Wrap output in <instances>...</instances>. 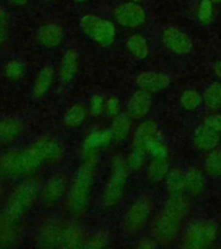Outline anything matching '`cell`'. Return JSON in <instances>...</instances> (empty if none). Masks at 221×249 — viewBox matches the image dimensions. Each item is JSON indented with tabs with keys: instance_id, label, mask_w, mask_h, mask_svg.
<instances>
[{
	"instance_id": "1",
	"label": "cell",
	"mask_w": 221,
	"mask_h": 249,
	"mask_svg": "<svg viewBox=\"0 0 221 249\" xmlns=\"http://www.w3.org/2000/svg\"><path fill=\"white\" fill-rule=\"evenodd\" d=\"M65 155L63 144L52 136H43L21 149H11L0 155V174L9 178L32 174L47 163L58 162Z\"/></svg>"
},
{
	"instance_id": "2",
	"label": "cell",
	"mask_w": 221,
	"mask_h": 249,
	"mask_svg": "<svg viewBox=\"0 0 221 249\" xmlns=\"http://www.w3.org/2000/svg\"><path fill=\"white\" fill-rule=\"evenodd\" d=\"M190 212L189 200L182 196H170L153 223V237L160 247H168L177 239L182 222Z\"/></svg>"
},
{
	"instance_id": "3",
	"label": "cell",
	"mask_w": 221,
	"mask_h": 249,
	"mask_svg": "<svg viewBox=\"0 0 221 249\" xmlns=\"http://www.w3.org/2000/svg\"><path fill=\"white\" fill-rule=\"evenodd\" d=\"M96 173V157L88 156L79 166L67 192V208L73 215H83L88 209Z\"/></svg>"
},
{
	"instance_id": "4",
	"label": "cell",
	"mask_w": 221,
	"mask_h": 249,
	"mask_svg": "<svg viewBox=\"0 0 221 249\" xmlns=\"http://www.w3.org/2000/svg\"><path fill=\"white\" fill-rule=\"evenodd\" d=\"M39 195V184L36 180H26L16 187L8 198L3 218L8 222L18 223V221L34 205Z\"/></svg>"
},
{
	"instance_id": "5",
	"label": "cell",
	"mask_w": 221,
	"mask_h": 249,
	"mask_svg": "<svg viewBox=\"0 0 221 249\" xmlns=\"http://www.w3.org/2000/svg\"><path fill=\"white\" fill-rule=\"evenodd\" d=\"M128 173L129 170H128L126 160L122 156H116L112 161L110 178L105 184L102 196H101V205L104 209H112L122 201L124 192H126V186H127Z\"/></svg>"
},
{
	"instance_id": "6",
	"label": "cell",
	"mask_w": 221,
	"mask_h": 249,
	"mask_svg": "<svg viewBox=\"0 0 221 249\" xmlns=\"http://www.w3.org/2000/svg\"><path fill=\"white\" fill-rule=\"evenodd\" d=\"M220 225L215 219H198L190 222L184 233L182 247L189 249H202L216 241Z\"/></svg>"
},
{
	"instance_id": "7",
	"label": "cell",
	"mask_w": 221,
	"mask_h": 249,
	"mask_svg": "<svg viewBox=\"0 0 221 249\" xmlns=\"http://www.w3.org/2000/svg\"><path fill=\"white\" fill-rule=\"evenodd\" d=\"M154 209L150 196H140L132 202L122 218V230L127 233L140 232L149 223Z\"/></svg>"
},
{
	"instance_id": "8",
	"label": "cell",
	"mask_w": 221,
	"mask_h": 249,
	"mask_svg": "<svg viewBox=\"0 0 221 249\" xmlns=\"http://www.w3.org/2000/svg\"><path fill=\"white\" fill-rule=\"evenodd\" d=\"M80 27L85 35L101 47L111 46L115 40V26L108 19L96 15H87L81 17Z\"/></svg>"
},
{
	"instance_id": "9",
	"label": "cell",
	"mask_w": 221,
	"mask_h": 249,
	"mask_svg": "<svg viewBox=\"0 0 221 249\" xmlns=\"http://www.w3.org/2000/svg\"><path fill=\"white\" fill-rule=\"evenodd\" d=\"M162 44L176 56H186L193 51V39L176 26H166L160 34Z\"/></svg>"
},
{
	"instance_id": "10",
	"label": "cell",
	"mask_w": 221,
	"mask_h": 249,
	"mask_svg": "<svg viewBox=\"0 0 221 249\" xmlns=\"http://www.w3.org/2000/svg\"><path fill=\"white\" fill-rule=\"evenodd\" d=\"M114 19L120 26L137 29L146 22V12L140 5V3L127 1L114 9Z\"/></svg>"
},
{
	"instance_id": "11",
	"label": "cell",
	"mask_w": 221,
	"mask_h": 249,
	"mask_svg": "<svg viewBox=\"0 0 221 249\" xmlns=\"http://www.w3.org/2000/svg\"><path fill=\"white\" fill-rule=\"evenodd\" d=\"M67 223L47 221L39 227L38 244L44 248L65 247V233Z\"/></svg>"
},
{
	"instance_id": "12",
	"label": "cell",
	"mask_w": 221,
	"mask_h": 249,
	"mask_svg": "<svg viewBox=\"0 0 221 249\" xmlns=\"http://www.w3.org/2000/svg\"><path fill=\"white\" fill-rule=\"evenodd\" d=\"M191 143L193 147L199 152L209 153L213 149L219 148L221 143V134L209 130L205 124H199L193 132L191 136Z\"/></svg>"
},
{
	"instance_id": "13",
	"label": "cell",
	"mask_w": 221,
	"mask_h": 249,
	"mask_svg": "<svg viewBox=\"0 0 221 249\" xmlns=\"http://www.w3.org/2000/svg\"><path fill=\"white\" fill-rule=\"evenodd\" d=\"M171 85V77L164 73L157 71H143L136 78V87L146 92L154 93L163 91Z\"/></svg>"
},
{
	"instance_id": "14",
	"label": "cell",
	"mask_w": 221,
	"mask_h": 249,
	"mask_svg": "<svg viewBox=\"0 0 221 249\" xmlns=\"http://www.w3.org/2000/svg\"><path fill=\"white\" fill-rule=\"evenodd\" d=\"M67 184H69L67 177L63 173H57V174L52 175L43 187V201L48 205L57 202L66 194Z\"/></svg>"
},
{
	"instance_id": "15",
	"label": "cell",
	"mask_w": 221,
	"mask_h": 249,
	"mask_svg": "<svg viewBox=\"0 0 221 249\" xmlns=\"http://www.w3.org/2000/svg\"><path fill=\"white\" fill-rule=\"evenodd\" d=\"M153 105V96L150 92L137 89L128 100L127 108L132 120H143L149 114Z\"/></svg>"
},
{
	"instance_id": "16",
	"label": "cell",
	"mask_w": 221,
	"mask_h": 249,
	"mask_svg": "<svg viewBox=\"0 0 221 249\" xmlns=\"http://www.w3.org/2000/svg\"><path fill=\"white\" fill-rule=\"evenodd\" d=\"M164 190L168 196H182L186 194V174L180 166L171 167L166 179Z\"/></svg>"
},
{
	"instance_id": "17",
	"label": "cell",
	"mask_w": 221,
	"mask_h": 249,
	"mask_svg": "<svg viewBox=\"0 0 221 249\" xmlns=\"http://www.w3.org/2000/svg\"><path fill=\"white\" fill-rule=\"evenodd\" d=\"M63 38H65V34H63L62 27L54 22L44 23L36 33L38 42L48 48L58 47L63 42Z\"/></svg>"
},
{
	"instance_id": "18",
	"label": "cell",
	"mask_w": 221,
	"mask_h": 249,
	"mask_svg": "<svg viewBox=\"0 0 221 249\" xmlns=\"http://www.w3.org/2000/svg\"><path fill=\"white\" fill-rule=\"evenodd\" d=\"M112 139L114 136L111 130H96L85 138L83 143V151L88 156H95L96 152L109 145Z\"/></svg>"
},
{
	"instance_id": "19",
	"label": "cell",
	"mask_w": 221,
	"mask_h": 249,
	"mask_svg": "<svg viewBox=\"0 0 221 249\" xmlns=\"http://www.w3.org/2000/svg\"><path fill=\"white\" fill-rule=\"evenodd\" d=\"M159 135V127L157 122L153 120H146L139 124L133 135V147L146 148V145Z\"/></svg>"
},
{
	"instance_id": "20",
	"label": "cell",
	"mask_w": 221,
	"mask_h": 249,
	"mask_svg": "<svg viewBox=\"0 0 221 249\" xmlns=\"http://www.w3.org/2000/svg\"><path fill=\"white\" fill-rule=\"evenodd\" d=\"M186 174V194L190 196H201L205 190L207 182L205 177L201 169L197 166H190L188 170H185Z\"/></svg>"
},
{
	"instance_id": "21",
	"label": "cell",
	"mask_w": 221,
	"mask_h": 249,
	"mask_svg": "<svg viewBox=\"0 0 221 249\" xmlns=\"http://www.w3.org/2000/svg\"><path fill=\"white\" fill-rule=\"evenodd\" d=\"M79 68V54L75 50L66 51L60 64V78L65 85H69L77 75Z\"/></svg>"
},
{
	"instance_id": "22",
	"label": "cell",
	"mask_w": 221,
	"mask_h": 249,
	"mask_svg": "<svg viewBox=\"0 0 221 249\" xmlns=\"http://www.w3.org/2000/svg\"><path fill=\"white\" fill-rule=\"evenodd\" d=\"M23 131V124L15 117L0 120V144H7L18 139Z\"/></svg>"
},
{
	"instance_id": "23",
	"label": "cell",
	"mask_w": 221,
	"mask_h": 249,
	"mask_svg": "<svg viewBox=\"0 0 221 249\" xmlns=\"http://www.w3.org/2000/svg\"><path fill=\"white\" fill-rule=\"evenodd\" d=\"M168 157H151L147 166V178L151 183H159L164 180L170 171Z\"/></svg>"
},
{
	"instance_id": "24",
	"label": "cell",
	"mask_w": 221,
	"mask_h": 249,
	"mask_svg": "<svg viewBox=\"0 0 221 249\" xmlns=\"http://www.w3.org/2000/svg\"><path fill=\"white\" fill-rule=\"evenodd\" d=\"M126 48L137 60H145L149 56V44L146 38L142 34H133L127 39Z\"/></svg>"
},
{
	"instance_id": "25",
	"label": "cell",
	"mask_w": 221,
	"mask_h": 249,
	"mask_svg": "<svg viewBox=\"0 0 221 249\" xmlns=\"http://www.w3.org/2000/svg\"><path fill=\"white\" fill-rule=\"evenodd\" d=\"M53 75L54 71L52 66H46L40 70V73L35 79L34 89H32V93L36 99H42L48 92V89L52 87V83H53Z\"/></svg>"
},
{
	"instance_id": "26",
	"label": "cell",
	"mask_w": 221,
	"mask_h": 249,
	"mask_svg": "<svg viewBox=\"0 0 221 249\" xmlns=\"http://www.w3.org/2000/svg\"><path fill=\"white\" fill-rule=\"evenodd\" d=\"M131 124L132 117L129 116L128 112H122L118 116L114 117L112 126L110 128L112 132V136H114V140L122 142V140L126 139L128 134H129V130H131Z\"/></svg>"
},
{
	"instance_id": "27",
	"label": "cell",
	"mask_w": 221,
	"mask_h": 249,
	"mask_svg": "<svg viewBox=\"0 0 221 249\" xmlns=\"http://www.w3.org/2000/svg\"><path fill=\"white\" fill-rule=\"evenodd\" d=\"M87 236L83 227L75 223H67L65 233V248H78L84 247Z\"/></svg>"
},
{
	"instance_id": "28",
	"label": "cell",
	"mask_w": 221,
	"mask_h": 249,
	"mask_svg": "<svg viewBox=\"0 0 221 249\" xmlns=\"http://www.w3.org/2000/svg\"><path fill=\"white\" fill-rule=\"evenodd\" d=\"M203 103L208 110H216L221 107V83L212 82L209 83L202 93Z\"/></svg>"
},
{
	"instance_id": "29",
	"label": "cell",
	"mask_w": 221,
	"mask_h": 249,
	"mask_svg": "<svg viewBox=\"0 0 221 249\" xmlns=\"http://www.w3.org/2000/svg\"><path fill=\"white\" fill-rule=\"evenodd\" d=\"M87 107H85L83 103H77V104H74L71 108L66 112L65 118H63V122L67 127L75 128L79 127L83 122L87 118Z\"/></svg>"
},
{
	"instance_id": "30",
	"label": "cell",
	"mask_w": 221,
	"mask_h": 249,
	"mask_svg": "<svg viewBox=\"0 0 221 249\" xmlns=\"http://www.w3.org/2000/svg\"><path fill=\"white\" fill-rule=\"evenodd\" d=\"M205 174L213 179H221V148L209 152L205 160Z\"/></svg>"
},
{
	"instance_id": "31",
	"label": "cell",
	"mask_w": 221,
	"mask_h": 249,
	"mask_svg": "<svg viewBox=\"0 0 221 249\" xmlns=\"http://www.w3.org/2000/svg\"><path fill=\"white\" fill-rule=\"evenodd\" d=\"M147 160V152L143 148L132 147L126 162H127L128 170L129 171H140L143 169Z\"/></svg>"
},
{
	"instance_id": "32",
	"label": "cell",
	"mask_w": 221,
	"mask_h": 249,
	"mask_svg": "<svg viewBox=\"0 0 221 249\" xmlns=\"http://www.w3.org/2000/svg\"><path fill=\"white\" fill-rule=\"evenodd\" d=\"M180 103H181V107L188 112H193L195 109H198L203 103V97L199 93V91L193 89H185L182 92L181 97H180Z\"/></svg>"
},
{
	"instance_id": "33",
	"label": "cell",
	"mask_w": 221,
	"mask_h": 249,
	"mask_svg": "<svg viewBox=\"0 0 221 249\" xmlns=\"http://www.w3.org/2000/svg\"><path fill=\"white\" fill-rule=\"evenodd\" d=\"M145 151L147 152V155H150V157H168V156H170L168 147H167V144L163 142L160 135L155 136L154 139L147 144L146 148H145Z\"/></svg>"
},
{
	"instance_id": "34",
	"label": "cell",
	"mask_w": 221,
	"mask_h": 249,
	"mask_svg": "<svg viewBox=\"0 0 221 249\" xmlns=\"http://www.w3.org/2000/svg\"><path fill=\"white\" fill-rule=\"evenodd\" d=\"M213 3L209 0H201L198 5L197 18L202 25H208L213 19Z\"/></svg>"
},
{
	"instance_id": "35",
	"label": "cell",
	"mask_w": 221,
	"mask_h": 249,
	"mask_svg": "<svg viewBox=\"0 0 221 249\" xmlns=\"http://www.w3.org/2000/svg\"><path fill=\"white\" fill-rule=\"evenodd\" d=\"M5 74H7L8 78L11 79H18L23 75L25 73V66L21 61L18 60H13V61H9L5 65V69H4Z\"/></svg>"
},
{
	"instance_id": "36",
	"label": "cell",
	"mask_w": 221,
	"mask_h": 249,
	"mask_svg": "<svg viewBox=\"0 0 221 249\" xmlns=\"http://www.w3.org/2000/svg\"><path fill=\"white\" fill-rule=\"evenodd\" d=\"M202 124H205V127L212 130V131L221 134V114L220 113H215V114H208L205 117V120L202 122Z\"/></svg>"
},
{
	"instance_id": "37",
	"label": "cell",
	"mask_w": 221,
	"mask_h": 249,
	"mask_svg": "<svg viewBox=\"0 0 221 249\" xmlns=\"http://www.w3.org/2000/svg\"><path fill=\"white\" fill-rule=\"evenodd\" d=\"M105 245H108V235L98 232L93 237H91V239H87L84 247H88V248H101V247H105Z\"/></svg>"
},
{
	"instance_id": "38",
	"label": "cell",
	"mask_w": 221,
	"mask_h": 249,
	"mask_svg": "<svg viewBox=\"0 0 221 249\" xmlns=\"http://www.w3.org/2000/svg\"><path fill=\"white\" fill-rule=\"evenodd\" d=\"M105 107H106V103L101 95H95L91 99V110L95 116H100L101 113L104 112Z\"/></svg>"
},
{
	"instance_id": "39",
	"label": "cell",
	"mask_w": 221,
	"mask_h": 249,
	"mask_svg": "<svg viewBox=\"0 0 221 249\" xmlns=\"http://www.w3.org/2000/svg\"><path fill=\"white\" fill-rule=\"evenodd\" d=\"M106 112L109 113V116L115 117L120 113V101L116 96H110L109 100L106 101Z\"/></svg>"
},
{
	"instance_id": "40",
	"label": "cell",
	"mask_w": 221,
	"mask_h": 249,
	"mask_svg": "<svg viewBox=\"0 0 221 249\" xmlns=\"http://www.w3.org/2000/svg\"><path fill=\"white\" fill-rule=\"evenodd\" d=\"M8 21H9V18H8L7 12L0 7V35L1 36L5 35V31L8 29Z\"/></svg>"
},
{
	"instance_id": "41",
	"label": "cell",
	"mask_w": 221,
	"mask_h": 249,
	"mask_svg": "<svg viewBox=\"0 0 221 249\" xmlns=\"http://www.w3.org/2000/svg\"><path fill=\"white\" fill-rule=\"evenodd\" d=\"M137 245H139L140 248H143V249H149V248H154V247H158L157 241L154 240V237H145V239H142V240L140 241Z\"/></svg>"
},
{
	"instance_id": "42",
	"label": "cell",
	"mask_w": 221,
	"mask_h": 249,
	"mask_svg": "<svg viewBox=\"0 0 221 249\" xmlns=\"http://www.w3.org/2000/svg\"><path fill=\"white\" fill-rule=\"evenodd\" d=\"M213 71H215V74L221 79V60H219V61L213 65Z\"/></svg>"
},
{
	"instance_id": "43",
	"label": "cell",
	"mask_w": 221,
	"mask_h": 249,
	"mask_svg": "<svg viewBox=\"0 0 221 249\" xmlns=\"http://www.w3.org/2000/svg\"><path fill=\"white\" fill-rule=\"evenodd\" d=\"M9 3L16 4V5H25L29 0H8Z\"/></svg>"
},
{
	"instance_id": "44",
	"label": "cell",
	"mask_w": 221,
	"mask_h": 249,
	"mask_svg": "<svg viewBox=\"0 0 221 249\" xmlns=\"http://www.w3.org/2000/svg\"><path fill=\"white\" fill-rule=\"evenodd\" d=\"M3 43H4V36L0 35V48H1V46H3Z\"/></svg>"
},
{
	"instance_id": "45",
	"label": "cell",
	"mask_w": 221,
	"mask_h": 249,
	"mask_svg": "<svg viewBox=\"0 0 221 249\" xmlns=\"http://www.w3.org/2000/svg\"><path fill=\"white\" fill-rule=\"evenodd\" d=\"M209 1H212L213 4H221V0H209Z\"/></svg>"
},
{
	"instance_id": "46",
	"label": "cell",
	"mask_w": 221,
	"mask_h": 249,
	"mask_svg": "<svg viewBox=\"0 0 221 249\" xmlns=\"http://www.w3.org/2000/svg\"><path fill=\"white\" fill-rule=\"evenodd\" d=\"M77 3H85V1H88V0H75Z\"/></svg>"
},
{
	"instance_id": "47",
	"label": "cell",
	"mask_w": 221,
	"mask_h": 249,
	"mask_svg": "<svg viewBox=\"0 0 221 249\" xmlns=\"http://www.w3.org/2000/svg\"><path fill=\"white\" fill-rule=\"evenodd\" d=\"M129 1H133V3H141L142 0H129Z\"/></svg>"
},
{
	"instance_id": "48",
	"label": "cell",
	"mask_w": 221,
	"mask_h": 249,
	"mask_svg": "<svg viewBox=\"0 0 221 249\" xmlns=\"http://www.w3.org/2000/svg\"><path fill=\"white\" fill-rule=\"evenodd\" d=\"M220 232H221V225H220Z\"/></svg>"
},
{
	"instance_id": "49",
	"label": "cell",
	"mask_w": 221,
	"mask_h": 249,
	"mask_svg": "<svg viewBox=\"0 0 221 249\" xmlns=\"http://www.w3.org/2000/svg\"><path fill=\"white\" fill-rule=\"evenodd\" d=\"M0 194H1V192H0Z\"/></svg>"
}]
</instances>
